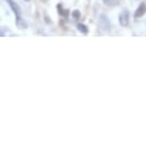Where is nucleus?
Masks as SVG:
<instances>
[{"mask_svg":"<svg viewBox=\"0 0 146 146\" xmlns=\"http://www.w3.org/2000/svg\"><path fill=\"white\" fill-rule=\"evenodd\" d=\"M99 25L104 31H109L111 30V22H109V19L104 14L99 16Z\"/></svg>","mask_w":146,"mask_h":146,"instance_id":"obj_1","label":"nucleus"},{"mask_svg":"<svg viewBox=\"0 0 146 146\" xmlns=\"http://www.w3.org/2000/svg\"><path fill=\"white\" fill-rule=\"evenodd\" d=\"M129 20H130V14L128 11H123L120 15H119V22L122 27H128L129 24Z\"/></svg>","mask_w":146,"mask_h":146,"instance_id":"obj_2","label":"nucleus"},{"mask_svg":"<svg viewBox=\"0 0 146 146\" xmlns=\"http://www.w3.org/2000/svg\"><path fill=\"white\" fill-rule=\"evenodd\" d=\"M15 24H16L17 29H20V30H25L28 28V24H27L25 20L23 17H21V15L15 16Z\"/></svg>","mask_w":146,"mask_h":146,"instance_id":"obj_3","label":"nucleus"},{"mask_svg":"<svg viewBox=\"0 0 146 146\" xmlns=\"http://www.w3.org/2000/svg\"><path fill=\"white\" fill-rule=\"evenodd\" d=\"M145 13H146V4H145V3H141V4L137 7V9L135 11L133 17H135V19H139V17H141L143 15H145Z\"/></svg>","mask_w":146,"mask_h":146,"instance_id":"obj_4","label":"nucleus"},{"mask_svg":"<svg viewBox=\"0 0 146 146\" xmlns=\"http://www.w3.org/2000/svg\"><path fill=\"white\" fill-rule=\"evenodd\" d=\"M5 1L9 5L11 11H13V13H14L15 15H20V14H21V8H20V6L16 4V1H14V0H5Z\"/></svg>","mask_w":146,"mask_h":146,"instance_id":"obj_5","label":"nucleus"},{"mask_svg":"<svg viewBox=\"0 0 146 146\" xmlns=\"http://www.w3.org/2000/svg\"><path fill=\"white\" fill-rule=\"evenodd\" d=\"M77 30H78L80 32L84 33V35H86V33L89 32V28H88L85 24H83V23H78V24H77Z\"/></svg>","mask_w":146,"mask_h":146,"instance_id":"obj_6","label":"nucleus"},{"mask_svg":"<svg viewBox=\"0 0 146 146\" xmlns=\"http://www.w3.org/2000/svg\"><path fill=\"white\" fill-rule=\"evenodd\" d=\"M102 1H104V4L106 6H109V7H115V6L119 5L117 0H102Z\"/></svg>","mask_w":146,"mask_h":146,"instance_id":"obj_7","label":"nucleus"},{"mask_svg":"<svg viewBox=\"0 0 146 146\" xmlns=\"http://www.w3.org/2000/svg\"><path fill=\"white\" fill-rule=\"evenodd\" d=\"M71 15H72V17H74L75 20H80V19H81V13H80V11H77V9L72 12Z\"/></svg>","mask_w":146,"mask_h":146,"instance_id":"obj_8","label":"nucleus"},{"mask_svg":"<svg viewBox=\"0 0 146 146\" xmlns=\"http://www.w3.org/2000/svg\"><path fill=\"white\" fill-rule=\"evenodd\" d=\"M42 1H43V3H47V0H42Z\"/></svg>","mask_w":146,"mask_h":146,"instance_id":"obj_9","label":"nucleus"},{"mask_svg":"<svg viewBox=\"0 0 146 146\" xmlns=\"http://www.w3.org/2000/svg\"><path fill=\"white\" fill-rule=\"evenodd\" d=\"M24 1H30V0H24Z\"/></svg>","mask_w":146,"mask_h":146,"instance_id":"obj_10","label":"nucleus"}]
</instances>
